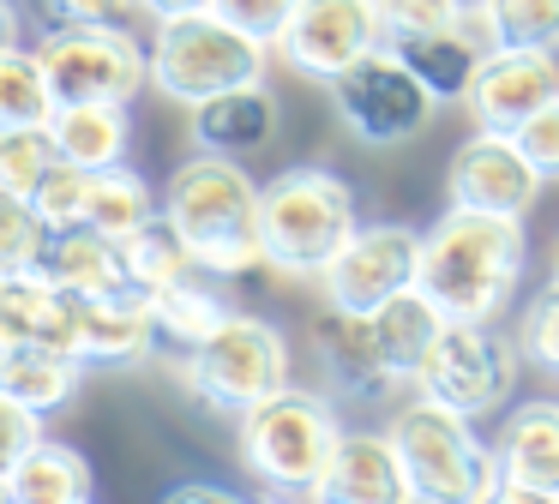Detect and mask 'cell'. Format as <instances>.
I'll return each mask as SVG.
<instances>
[{"mask_svg": "<svg viewBox=\"0 0 559 504\" xmlns=\"http://www.w3.org/2000/svg\"><path fill=\"white\" fill-rule=\"evenodd\" d=\"M55 127V151L79 168H109L127 163L133 151V120H127V103H61L49 115Z\"/></svg>", "mask_w": 559, "mask_h": 504, "instance_id": "cell-25", "label": "cell"}, {"mask_svg": "<svg viewBox=\"0 0 559 504\" xmlns=\"http://www.w3.org/2000/svg\"><path fill=\"white\" fill-rule=\"evenodd\" d=\"M313 499H331V504H397V499H409L397 451H391V432H337V451H331Z\"/></svg>", "mask_w": 559, "mask_h": 504, "instance_id": "cell-19", "label": "cell"}, {"mask_svg": "<svg viewBox=\"0 0 559 504\" xmlns=\"http://www.w3.org/2000/svg\"><path fill=\"white\" fill-rule=\"evenodd\" d=\"M307 343H313L319 367L331 379V396H349V403H379V396L397 391L385 355H379V336L367 312H343L325 307L313 324H307Z\"/></svg>", "mask_w": 559, "mask_h": 504, "instance_id": "cell-16", "label": "cell"}, {"mask_svg": "<svg viewBox=\"0 0 559 504\" xmlns=\"http://www.w3.org/2000/svg\"><path fill=\"white\" fill-rule=\"evenodd\" d=\"M518 355H523V360H535L542 372H559V276L530 300V307H523Z\"/></svg>", "mask_w": 559, "mask_h": 504, "instance_id": "cell-34", "label": "cell"}, {"mask_svg": "<svg viewBox=\"0 0 559 504\" xmlns=\"http://www.w3.org/2000/svg\"><path fill=\"white\" fill-rule=\"evenodd\" d=\"M499 499L559 504V403H523L493 444Z\"/></svg>", "mask_w": 559, "mask_h": 504, "instance_id": "cell-17", "label": "cell"}, {"mask_svg": "<svg viewBox=\"0 0 559 504\" xmlns=\"http://www.w3.org/2000/svg\"><path fill=\"white\" fill-rule=\"evenodd\" d=\"M391 55L415 72V84H421L433 103H463L475 67H481V36H469L463 24H451V31H421V36H391Z\"/></svg>", "mask_w": 559, "mask_h": 504, "instance_id": "cell-23", "label": "cell"}, {"mask_svg": "<svg viewBox=\"0 0 559 504\" xmlns=\"http://www.w3.org/2000/svg\"><path fill=\"white\" fill-rule=\"evenodd\" d=\"M37 60L49 72V96L61 103H127L133 108L151 84V48L127 24H67L37 43Z\"/></svg>", "mask_w": 559, "mask_h": 504, "instance_id": "cell-8", "label": "cell"}, {"mask_svg": "<svg viewBox=\"0 0 559 504\" xmlns=\"http://www.w3.org/2000/svg\"><path fill=\"white\" fill-rule=\"evenodd\" d=\"M385 19V43L391 36H421V31H451L469 19V0H379Z\"/></svg>", "mask_w": 559, "mask_h": 504, "instance_id": "cell-36", "label": "cell"}, {"mask_svg": "<svg viewBox=\"0 0 559 504\" xmlns=\"http://www.w3.org/2000/svg\"><path fill=\"white\" fill-rule=\"evenodd\" d=\"M151 216H157V199H151L145 175H133L127 163L91 168V180H85V216H79V223H91L97 235H109V240H127L139 223H151Z\"/></svg>", "mask_w": 559, "mask_h": 504, "instance_id": "cell-28", "label": "cell"}, {"mask_svg": "<svg viewBox=\"0 0 559 504\" xmlns=\"http://www.w3.org/2000/svg\"><path fill=\"white\" fill-rule=\"evenodd\" d=\"M7 360H13V343H7V336H0V372H7Z\"/></svg>", "mask_w": 559, "mask_h": 504, "instance_id": "cell-45", "label": "cell"}, {"mask_svg": "<svg viewBox=\"0 0 559 504\" xmlns=\"http://www.w3.org/2000/svg\"><path fill=\"white\" fill-rule=\"evenodd\" d=\"M211 12H217L223 24H235V31H247L253 43H277V31L289 24L295 0H211Z\"/></svg>", "mask_w": 559, "mask_h": 504, "instance_id": "cell-38", "label": "cell"}, {"mask_svg": "<svg viewBox=\"0 0 559 504\" xmlns=\"http://www.w3.org/2000/svg\"><path fill=\"white\" fill-rule=\"evenodd\" d=\"M37 439H43V415H37V408H25L19 396L0 391V475H7V468H13Z\"/></svg>", "mask_w": 559, "mask_h": 504, "instance_id": "cell-40", "label": "cell"}, {"mask_svg": "<svg viewBox=\"0 0 559 504\" xmlns=\"http://www.w3.org/2000/svg\"><path fill=\"white\" fill-rule=\"evenodd\" d=\"M355 228V187L331 168H283L259 187V247L277 276H319Z\"/></svg>", "mask_w": 559, "mask_h": 504, "instance_id": "cell-4", "label": "cell"}, {"mask_svg": "<svg viewBox=\"0 0 559 504\" xmlns=\"http://www.w3.org/2000/svg\"><path fill=\"white\" fill-rule=\"evenodd\" d=\"M169 367L211 415L241 420L259 396L289 384V336L271 319H253V312L235 307L205 343H193L187 355H169Z\"/></svg>", "mask_w": 559, "mask_h": 504, "instance_id": "cell-6", "label": "cell"}, {"mask_svg": "<svg viewBox=\"0 0 559 504\" xmlns=\"http://www.w3.org/2000/svg\"><path fill=\"white\" fill-rule=\"evenodd\" d=\"M157 211L187 240L199 271L235 283V276L265 264V247H259V180L241 168V156L193 151L169 175Z\"/></svg>", "mask_w": 559, "mask_h": 504, "instance_id": "cell-2", "label": "cell"}, {"mask_svg": "<svg viewBox=\"0 0 559 504\" xmlns=\"http://www.w3.org/2000/svg\"><path fill=\"white\" fill-rule=\"evenodd\" d=\"M554 276H559V240H554Z\"/></svg>", "mask_w": 559, "mask_h": 504, "instance_id": "cell-46", "label": "cell"}, {"mask_svg": "<svg viewBox=\"0 0 559 504\" xmlns=\"http://www.w3.org/2000/svg\"><path fill=\"white\" fill-rule=\"evenodd\" d=\"M55 96H49V72H43L37 48H0V127H31L49 120Z\"/></svg>", "mask_w": 559, "mask_h": 504, "instance_id": "cell-31", "label": "cell"}, {"mask_svg": "<svg viewBox=\"0 0 559 504\" xmlns=\"http://www.w3.org/2000/svg\"><path fill=\"white\" fill-rule=\"evenodd\" d=\"M79 379H85V367H79L67 348H31V343H13V360H7V372H0V391L19 396L25 408H37L43 420L55 415V408L73 403Z\"/></svg>", "mask_w": 559, "mask_h": 504, "instance_id": "cell-27", "label": "cell"}, {"mask_svg": "<svg viewBox=\"0 0 559 504\" xmlns=\"http://www.w3.org/2000/svg\"><path fill=\"white\" fill-rule=\"evenodd\" d=\"M0 504H13V480L0 475Z\"/></svg>", "mask_w": 559, "mask_h": 504, "instance_id": "cell-44", "label": "cell"}, {"mask_svg": "<svg viewBox=\"0 0 559 504\" xmlns=\"http://www.w3.org/2000/svg\"><path fill=\"white\" fill-rule=\"evenodd\" d=\"M331 103H337V120L349 127V139L373 144V151L415 139L439 108L433 96L415 84V72L391 55V43L355 55L349 67L331 79Z\"/></svg>", "mask_w": 559, "mask_h": 504, "instance_id": "cell-10", "label": "cell"}, {"mask_svg": "<svg viewBox=\"0 0 559 504\" xmlns=\"http://www.w3.org/2000/svg\"><path fill=\"white\" fill-rule=\"evenodd\" d=\"M187 132H193V151H217V156H259L277 139V91L265 79L253 84H229V91L205 96V103L187 108Z\"/></svg>", "mask_w": 559, "mask_h": 504, "instance_id": "cell-18", "label": "cell"}, {"mask_svg": "<svg viewBox=\"0 0 559 504\" xmlns=\"http://www.w3.org/2000/svg\"><path fill=\"white\" fill-rule=\"evenodd\" d=\"M19 19L37 24L43 36L49 31H67V24H103V19H121L127 0H13Z\"/></svg>", "mask_w": 559, "mask_h": 504, "instance_id": "cell-37", "label": "cell"}, {"mask_svg": "<svg viewBox=\"0 0 559 504\" xmlns=\"http://www.w3.org/2000/svg\"><path fill=\"white\" fill-rule=\"evenodd\" d=\"M43 247V223L31 211V199L19 192H0V276L7 271H31Z\"/></svg>", "mask_w": 559, "mask_h": 504, "instance_id": "cell-35", "label": "cell"}, {"mask_svg": "<svg viewBox=\"0 0 559 504\" xmlns=\"http://www.w3.org/2000/svg\"><path fill=\"white\" fill-rule=\"evenodd\" d=\"M511 139H518V151L535 163V175H542V180H559V96L535 108V115L523 120Z\"/></svg>", "mask_w": 559, "mask_h": 504, "instance_id": "cell-39", "label": "cell"}, {"mask_svg": "<svg viewBox=\"0 0 559 504\" xmlns=\"http://www.w3.org/2000/svg\"><path fill=\"white\" fill-rule=\"evenodd\" d=\"M385 43V19H379V0H295L289 24L277 31L271 55L289 72L313 84H331L355 55Z\"/></svg>", "mask_w": 559, "mask_h": 504, "instance_id": "cell-11", "label": "cell"}, {"mask_svg": "<svg viewBox=\"0 0 559 504\" xmlns=\"http://www.w3.org/2000/svg\"><path fill=\"white\" fill-rule=\"evenodd\" d=\"M481 48H559V0H475Z\"/></svg>", "mask_w": 559, "mask_h": 504, "instance_id": "cell-30", "label": "cell"}, {"mask_svg": "<svg viewBox=\"0 0 559 504\" xmlns=\"http://www.w3.org/2000/svg\"><path fill=\"white\" fill-rule=\"evenodd\" d=\"M19 31H25L19 7H13V0H0V48H13V43H19Z\"/></svg>", "mask_w": 559, "mask_h": 504, "instance_id": "cell-43", "label": "cell"}, {"mask_svg": "<svg viewBox=\"0 0 559 504\" xmlns=\"http://www.w3.org/2000/svg\"><path fill=\"white\" fill-rule=\"evenodd\" d=\"M391 451H397L409 499H427V504L499 499L493 444L475 439V427L457 408L433 403V396H421V391H415V403H403L397 415H391Z\"/></svg>", "mask_w": 559, "mask_h": 504, "instance_id": "cell-5", "label": "cell"}, {"mask_svg": "<svg viewBox=\"0 0 559 504\" xmlns=\"http://www.w3.org/2000/svg\"><path fill=\"white\" fill-rule=\"evenodd\" d=\"M235 312V295H229V276H211V271H187L175 276L169 288L151 295V319H157V348L163 355H187L193 343H205L223 319Z\"/></svg>", "mask_w": 559, "mask_h": 504, "instance_id": "cell-22", "label": "cell"}, {"mask_svg": "<svg viewBox=\"0 0 559 504\" xmlns=\"http://www.w3.org/2000/svg\"><path fill=\"white\" fill-rule=\"evenodd\" d=\"M415 264H421V235H415V228H403V223L355 228V235L337 247V259L319 271L325 307L373 312L379 300H391L397 288L415 283Z\"/></svg>", "mask_w": 559, "mask_h": 504, "instance_id": "cell-12", "label": "cell"}, {"mask_svg": "<svg viewBox=\"0 0 559 504\" xmlns=\"http://www.w3.org/2000/svg\"><path fill=\"white\" fill-rule=\"evenodd\" d=\"M121 247V276L127 288H139V295H157V288H169L175 276L193 271V252H187V240L169 228V216H151V223H139L127 240H115Z\"/></svg>", "mask_w": 559, "mask_h": 504, "instance_id": "cell-29", "label": "cell"}, {"mask_svg": "<svg viewBox=\"0 0 559 504\" xmlns=\"http://www.w3.org/2000/svg\"><path fill=\"white\" fill-rule=\"evenodd\" d=\"M163 499H169V504H193V499H199V504H235V492L217 487V480H175Z\"/></svg>", "mask_w": 559, "mask_h": 504, "instance_id": "cell-41", "label": "cell"}, {"mask_svg": "<svg viewBox=\"0 0 559 504\" xmlns=\"http://www.w3.org/2000/svg\"><path fill=\"white\" fill-rule=\"evenodd\" d=\"M79 331V295L55 288L37 271H7L0 276V336L31 348H67L73 355Z\"/></svg>", "mask_w": 559, "mask_h": 504, "instance_id": "cell-20", "label": "cell"}, {"mask_svg": "<svg viewBox=\"0 0 559 504\" xmlns=\"http://www.w3.org/2000/svg\"><path fill=\"white\" fill-rule=\"evenodd\" d=\"M85 180H91V168L55 156V168L37 180V187H31V211H37V223H43V228L79 223V216H85Z\"/></svg>", "mask_w": 559, "mask_h": 504, "instance_id": "cell-33", "label": "cell"}, {"mask_svg": "<svg viewBox=\"0 0 559 504\" xmlns=\"http://www.w3.org/2000/svg\"><path fill=\"white\" fill-rule=\"evenodd\" d=\"M547 180L535 175V163L518 151L511 132H487L475 127V139H463L451 151L445 168V199L469 204V211H499V216H523L535 199H542Z\"/></svg>", "mask_w": 559, "mask_h": 504, "instance_id": "cell-13", "label": "cell"}, {"mask_svg": "<svg viewBox=\"0 0 559 504\" xmlns=\"http://www.w3.org/2000/svg\"><path fill=\"white\" fill-rule=\"evenodd\" d=\"M559 96V55L554 48H481L469 79V115L487 132H518L542 103Z\"/></svg>", "mask_w": 559, "mask_h": 504, "instance_id": "cell-14", "label": "cell"}, {"mask_svg": "<svg viewBox=\"0 0 559 504\" xmlns=\"http://www.w3.org/2000/svg\"><path fill=\"white\" fill-rule=\"evenodd\" d=\"M55 127L49 120H31V127H0V192H19L31 199L43 175L55 168Z\"/></svg>", "mask_w": 559, "mask_h": 504, "instance_id": "cell-32", "label": "cell"}, {"mask_svg": "<svg viewBox=\"0 0 559 504\" xmlns=\"http://www.w3.org/2000/svg\"><path fill=\"white\" fill-rule=\"evenodd\" d=\"M337 408L325 391H301V384H277L241 415L235 451L241 468L277 499H313L319 475H325L331 451H337Z\"/></svg>", "mask_w": 559, "mask_h": 504, "instance_id": "cell-3", "label": "cell"}, {"mask_svg": "<svg viewBox=\"0 0 559 504\" xmlns=\"http://www.w3.org/2000/svg\"><path fill=\"white\" fill-rule=\"evenodd\" d=\"M373 336H379V355H385L391 379L397 384H415V372H421L427 348H433V336L445 331V312L433 307V300L421 295V288H397L391 300H379L373 312Z\"/></svg>", "mask_w": 559, "mask_h": 504, "instance_id": "cell-24", "label": "cell"}, {"mask_svg": "<svg viewBox=\"0 0 559 504\" xmlns=\"http://www.w3.org/2000/svg\"><path fill=\"white\" fill-rule=\"evenodd\" d=\"M523 252H530L523 216L451 204V211L421 235L415 288H421L445 319L493 324V312H506L511 288H518V276H523Z\"/></svg>", "mask_w": 559, "mask_h": 504, "instance_id": "cell-1", "label": "cell"}, {"mask_svg": "<svg viewBox=\"0 0 559 504\" xmlns=\"http://www.w3.org/2000/svg\"><path fill=\"white\" fill-rule=\"evenodd\" d=\"M157 355V319L151 295L139 288H109V295L79 300V331H73V360L85 372L97 367H139Z\"/></svg>", "mask_w": 559, "mask_h": 504, "instance_id": "cell-15", "label": "cell"}, {"mask_svg": "<svg viewBox=\"0 0 559 504\" xmlns=\"http://www.w3.org/2000/svg\"><path fill=\"white\" fill-rule=\"evenodd\" d=\"M37 276H49L55 288L91 300V295H109V288H127L121 276V247L109 235H97L91 223H67V228H43V247H37Z\"/></svg>", "mask_w": 559, "mask_h": 504, "instance_id": "cell-21", "label": "cell"}, {"mask_svg": "<svg viewBox=\"0 0 559 504\" xmlns=\"http://www.w3.org/2000/svg\"><path fill=\"white\" fill-rule=\"evenodd\" d=\"M265 67H271V48L253 43L247 31H235V24H223L211 7L163 19L157 36H151V91L181 108L205 103L229 84L265 79Z\"/></svg>", "mask_w": 559, "mask_h": 504, "instance_id": "cell-7", "label": "cell"}, {"mask_svg": "<svg viewBox=\"0 0 559 504\" xmlns=\"http://www.w3.org/2000/svg\"><path fill=\"white\" fill-rule=\"evenodd\" d=\"M133 12H145L151 24H163V19H181V12H199V7H211V0H127Z\"/></svg>", "mask_w": 559, "mask_h": 504, "instance_id": "cell-42", "label": "cell"}, {"mask_svg": "<svg viewBox=\"0 0 559 504\" xmlns=\"http://www.w3.org/2000/svg\"><path fill=\"white\" fill-rule=\"evenodd\" d=\"M518 348L499 331L469 319H445V331L433 336L421 372H415V391L433 396V403L457 408L463 420H481L493 408L511 403V384H518Z\"/></svg>", "mask_w": 559, "mask_h": 504, "instance_id": "cell-9", "label": "cell"}, {"mask_svg": "<svg viewBox=\"0 0 559 504\" xmlns=\"http://www.w3.org/2000/svg\"><path fill=\"white\" fill-rule=\"evenodd\" d=\"M7 480H13V504H85L91 492H97L91 463L73 444L49 439V432L7 468Z\"/></svg>", "mask_w": 559, "mask_h": 504, "instance_id": "cell-26", "label": "cell"}]
</instances>
